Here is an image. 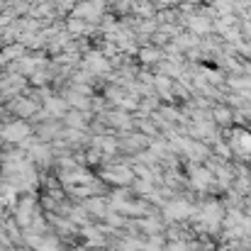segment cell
<instances>
[{
  "label": "cell",
  "mask_w": 251,
  "mask_h": 251,
  "mask_svg": "<svg viewBox=\"0 0 251 251\" xmlns=\"http://www.w3.org/2000/svg\"><path fill=\"white\" fill-rule=\"evenodd\" d=\"M215 120H217L220 125H227V122L232 120V112H229L227 107H217V110H215Z\"/></svg>",
  "instance_id": "9"
},
{
  "label": "cell",
  "mask_w": 251,
  "mask_h": 251,
  "mask_svg": "<svg viewBox=\"0 0 251 251\" xmlns=\"http://www.w3.org/2000/svg\"><path fill=\"white\" fill-rule=\"evenodd\" d=\"M69 32L71 34H81V32H88V22L85 20H78V17H74V20H69Z\"/></svg>",
  "instance_id": "8"
},
{
  "label": "cell",
  "mask_w": 251,
  "mask_h": 251,
  "mask_svg": "<svg viewBox=\"0 0 251 251\" xmlns=\"http://www.w3.org/2000/svg\"><path fill=\"white\" fill-rule=\"evenodd\" d=\"M102 7H105V2H100V0H85V2H78L76 7H74V17H78V20H98L100 17V12H102Z\"/></svg>",
  "instance_id": "3"
},
{
  "label": "cell",
  "mask_w": 251,
  "mask_h": 251,
  "mask_svg": "<svg viewBox=\"0 0 251 251\" xmlns=\"http://www.w3.org/2000/svg\"><path fill=\"white\" fill-rule=\"evenodd\" d=\"M44 105H47V110L54 112V115H64V110H66V102H64L61 98H49Z\"/></svg>",
  "instance_id": "7"
},
{
  "label": "cell",
  "mask_w": 251,
  "mask_h": 251,
  "mask_svg": "<svg viewBox=\"0 0 251 251\" xmlns=\"http://www.w3.org/2000/svg\"><path fill=\"white\" fill-rule=\"evenodd\" d=\"M137 56H139V61H142V64H161L164 51H161V47L147 44V47H142V49L137 51Z\"/></svg>",
  "instance_id": "4"
},
{
  "label": "cell",
  "mask_w": 251,
  "mask_h": 251,
  "mask_svg": "<svg viewBox=\"0 0 251 251\" xmlns=\"http://www.w3.org/2000/svg\"><path fill=\"white\" fill-rule=\"evenodd\" d=\"M185 25H188L190 34H195V37H210V34L215 32V22H212L205 12L185 17Z\"/></svg>",
  "instance_id": "1"
},
{
  "label": "cell",
  "mask_w": 251,
  "mask_h": 251,
  "mask_svg": "<svg viewBox=\"0 0 251 251\" xmlns=\"http://www.w3.org/2000/svg\"><path fill=\"white\" fill-rule=\"evenodd\" d=\"M12 107H15V110H17L20 115H32V112H34V110H37L39 105H37L34 100H17V102H15Z\"/></svg>",
  "instance_id": "6"
},
{
  "label": "cell",
  "mask_w": 251,
  "mask_h": 251,
  "mask_svg": "<svg viewBox=\"0 0 251 251\" xmlns=\"http://www.w3.org/2000/svg\"><path fill=\"white\" fill-rule=\"evenodd\" d=\"M239 29H242V37L251 42V20H244V22H239Z\"/></svg>",
  "instance_id": "10"
},
{
  "label": "cell",
  "mask_w": 251,
  "mask_h": 251,
  "mask_svg": "<svg viewBox=\"0 0 251 251\" xmlns=\"http://www.w3.org/2000/svg\"><path fill=\"white\" fill-rule=\"evenodd\" d=\"M166 215L171 220H180V217H188L190 215V205H185V202H173V205H168L166 207Z\"/></svg>",
  "instance_id": "5"
},
{
  "label": "cell",
  "mask_w": 251,
  "mask_h": 251,
  "mask_svg": "<svg viewBox=\"0 0 251 251\" xmlns=\"http://www.w3.org/2000/svg\"><path fill=\"white\" fill-rule=\"evenodd\" d=\"M83 69L93 76H100V74H107L112 69V61L102 54V51H90L83 59Z\"/></svg>",
  "instance_id": "2"
}]
</instances>
